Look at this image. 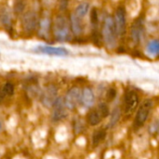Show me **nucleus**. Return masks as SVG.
I'll return each mask as SVG.
<instances>
[{"label": "nucleus", "mask_w": 159, "mask_h": 159, "mask_svg": "<svg viewBox=\"0 0 159 159\" xmlns=\"http://www.w3.org/2000/svg\"><path fill=\"white\" fill-rule=\"evenodd\" d=\"M35 51L40 53L53 55V56H66L69 53V52L63 47H52V46H39L35 49Z\"/></svg>", "instance_id": "6e6552de"}, {"label": "nucleus", "mask_w": 159, "mask_h": 159, "mask_svg": "<svg viewBox=\"0 0 159 159\" xmlns=\"http://www.w3.org/2000/svg\"><path fill=\"white\" fill-rule=\"evenodd\" d=\"M102 37L105 44L109 48H114L116 46L118 34L114 23V18H112L111 16H108L105 18L102 30Z\"/></svg>", "instance_id": "f03ea898"}, {"label": "nucleus", "mask_w": 159, "mask_h": 159, "mask_svg": "<svg viewBox=\"0 0 159 159\" xmlns=\"http://www.w3.org/2000/svg\"><path fill=\"white\" fill-rule=\"evenodd\" d=\"M91 24L93 25L94 27H96L98 24V10L97 9H93L91 11Z\"/></svg>", "instance_id": "4be33fe9"}, {"label": "nucleus", "mask_w": 159, "mask_h": 159, "mask_svg": "<svg viewBox=\"0 0 159 159\" xmlns=\"http://www.w3.org/2000/svg\"><path fill=\"white\" fill-rule=\"evenodd\" d=\"M57 98V89L55 86L50 85L44 90L41 100L46 107H52Z\"/></svg>", "instance_id": "9b49d317"}, {"label": "nucleus", "mask_w": 159, "mask_h": 159, "mask_svg": "<svg viewBox=\"0 0 159 159\" xmlns=\"http://www.w3.org/2000/svg\"><path fill=\"white\" fill-rule=\"evenodd\" d=\"M82 96L83 91L79 87H72L66 95L65 104L66 109L68 110H74L80 102H82Z\"/></svg>", "instance_id": "20e7f679"}, {"label": "nucleus", "mask_w": 159, "mask_h": 159, "mask_svg": "<svg viewBox=\"0 0 159 159\" xmlns=\"http://www.w3.org/2000/svg\"><path fill=\"white\" fill-rule=\"evenodd\" d=\"M101 120H102V117H101L100 113L98 112V109L91 110L88 112V114H87V122L91 125H98L101 122Z\"/></svg>", "instance_id": "dca6fc26"}, {"label": "nucleus", "mask_w": 159, "mask_h": 159, "mask_svg": "<svg viewBox=\"0 0 159 159\" xmlns=\"http://www.w3.org/2000/svg\"><path fill=\"white\" fill-rule=\"evenodd\" d=\"M143 32H144L143 21H142L141 18H139V19L134 21V23L131 25V30H130L131 39H132L134 43H139V40L142 38Z\"/></svg>", "instance_id": "9d476101"}, {"label": "nucleus", "mask_w": 159, "mask_h": 159, "mask_svg": "<svg viewBox=\"0 0 159 159\" xmlns=\"http://www.w3.org/2000/svg\"><path fill=\"white\" fill-rule=\"evenodd\" d=\"M115 96H116V90H115V89H113V88L109 89V90H108V92H107V95H106L107 99H108L109 101L112 100V99L115 98Z\"/></svg>", "instance_id": "393cba45"}, {"label": "nucleus", "mask_w": 159, "mask_h": 159, "mask_svg": "<svg viewBox=\"0 0 159 159\" xmlns=\"http://www.w3.org/2000/svg\"><path fill=\"white\" fill-rule=\"evenodd\" d=\"M0 23L1 25L7 28L11 29L12 26V16L11 13V11L8 8H2L0 10Z\"/></svg>", "instance_id": "f8f14e48"}, {"label": "nucleus", "mask_w": 159, "mask_h": 159, "mask_svg": "<svg viewBox=\"0 0 159 159\" xmlns=\"http://www.w3.org/2000/svg\"><path fill=\"white\" fill-rule=\"evenodd\" d=\"M120 110L118 108L114 109L113 111L111 112V121H110V127H112L116 125V123L119 121L120 119Z\"/></svg>", "instance_id": "aec40b11"}, {"label": "nucleus", "mask_w": 159, "mask_h": 159, "mask_svg": "<svg viewBox=\"0 0 159 159\" xmlns=\"http://www.w3.org/2000/svg\"><path fill=\"white\" fill-rule=\"evenodd\" d=\"M97 109H98V112L100 113V115H101L102 118H105V117L109 116L110 110H109L108 106H107L105 103H101Z\"/></svg>", "instance_id": "412c9836"}, {"label": "nucleus", "mask_w": 159, "mask_h": 159, "mask_svg": "<svg viewBox=\"0 0 159 159\" xmlns=\"http://www.w3.org/2000/svg\"><path fill=\"white\" fill-rule=\"evenodd\" d=\"M53 35L58 41H67L71 38V32L68 23L65 16L59 14L55 17L53 22Z\"/></svg>", "instance_id": "f257e3e1"}, {"label": "nucleus", "mask_w": 159, "mask_h": 159, "mask_svg": "<svg viewBox=\"0 0 159 159\" xmlns=\"http://www.w3.org/2000/svg\"><path fill=\"white\" fill-rule=\"evenodd\" d=\"M39 19L38 15L33 11H28L25 12V14L22 17V25L25 31L30 33L33 32L39 25Z\"/></svg>", "instance_id": "39448f33"}, {"label": "nucleus", "mask_w": 159, "mask_h": 159, "mask_svg": "<svg viewBox=\"0 0 159 159\" xmlns=\"http://www.w3.org/2000/svg\"><path fill=\"white\" fill-rule=\"evenodd\" d=\"M106 136H107V132L103 129L96 131L93 135V144L95 146L98 145L106 138Z\"/></svg>", "instance_id": "6ab92c4d"}, {"label": "nucleus", "mask_w": 159, "mask_h": 159, "mask_svg": "<svg viewBox=\"0 0 159 159\" xmlns=\"http://www.w3.org/2000/svg\"><path fill=\"white\" fill-rule=\"evenodd\" d=\"M60 11H66L68 6V0H58Z\"/></svg>", "instance_id": "a878e982"}, {"label": "nucleus", "mask_w": 159, "mask_h": 159, "mask_svg": "<svg viewBox=\"0 0 159 159\" xmlns=\"http://www.w3.org/2000/svg\"><path fill=\"white\" fill-rule=\"evenodd\" d=\"M50 29H51L50 19L47 17L41 19L39 23V36L42 39H47L49 37Z\"/></svg>", "instance_id": "4468645a"}, {"label": "nucleus", "mask_w": 159, "mask_h": 159, "mask_svg": "<svg viewBox=\"0 0 159 159\" xmlns=\"http://www.w3.org/2000/svg\"><path fill=\"white\" fill-rule=\"evenodd\" d=\"M152 107V101L151 99H146L139 106V108L136 113V116H135V123H134L135 127L138 128L144 125V123L146 122V120L150 114Z\"/></svg>", "instance_id": "7ed1b4c3"}, {"label": "nucleus", "mask_w": 159, "mask_h": 159, "mask_svg": "<svg viewBox=\"0 0 159 159\" xmlns=\"http://www.w3.org/2000/svg\"><path fill=\"white\" fill-rule=\"evenodd\" d=\"M0 128H1V124H0Z\"/></svg>", "instance_id": "cd10ccee"}, {"label": "nucleus", "mask_w": 159, "mask_h": 159, "mask_svg": "<svg viewBox=\"0 0 159 159\" xmlns=\"http://www.w3.org/2000/svg\"><path fill=\"white\" fill-rule=\"evenodd\" d=\"M114 23L119 37H123L126 31V17L124 7H119L114 15Z\"/></svg>", "instance_id": "423d86ee"}, {"label": "nucleus", "mask_w": 159, "mask_h": 159, "mask_svg": "<svg viewBox=\"0 0 159 159\" xmlns=\"http://www.w3.org/2000/svg\"><path fill=\"white\" fill-rule=\"evenodd\" d=\"M52 120L60 121L66 116V107L64 98H57L52 106Z\"/></svg>", "instance_id": "1a4fd4ad"}, {"label": "nucleus", "mask_w": 159, "mask_h": 159, "mask_svg": "<svg viewBox=\"0 0 159 159\" xmlns=\"http://www.w3.org/2000/svg\"><path fill=\"white\" fill-rule=\"evenodd\" d=\"M25 8V3L23 1V0H17L15 2V6H14V11L16 13H22L24 11Z\"/></svg>", "instance_id": "5701e85b"}, {"label": "nucleus", "mask_w": 159, "mask_h": 159, "mask_svg": "<svg viewBox=\"0 0 159 159\" xmlns=\"http://www.w3.org/2000/svg\"><path fill=\"white\" fill-rule=\"evenodd\" d=\"M82 103L87 107L91 108L95 104V95L92 89L90 88H85L83 91V96H82Z\"/></svg>", "instance_id": "2eb2a0df"}, {"label": "nucleus", "mask_w": 159, "mask_h": 159, "mask_svg": "<svg viewBox=\"0 0 159 159\" xmlns=\"http://www.w3.org/2000/svg\"><path fill=\"white\" fill-rule=\"evenodd\" d=\"M70 26H71V30L75 35H81L84 31V27H83V23L82 20L80 17H78L75 13L71 14L70 16Z\"/></svg>", "instance_id": "ddd939ff"}, {"label": "nucleus", "mask_w": 159, "mask_h": 159, "mask_svg": "<svg viewBox=\"0 0 159 159\" xmlns=\"http://www.w3.org/2000/svg\"><path fill=\"white\" fill-rule=\"evenodd\" d=\"M89 10H90V5L88 3H82L77 7L75 11V14L80 18H83L87 15Z\"/></svg>", "instance_id": "f3484780"}, {"label": "nucleus", "mask_w": 159, "mask_h": 159, "mask_svg": "<svg viewBox=\"0 0 159 159\" xmlns=\"http://www.w3.org/2000/svg\"><path fill=\"white\" fill-rule=\"evenodd\" d=\"M6 97H7V94L5 93L3 87H2V88H0V103H1V102L4 100V98H5Z\"/></svg>", "instance_id": "bb28decb"}, {"label": "nucleus", "mask_w": 159, "mask_h": 159, "mask_svg": "<svg viewBox=\"0 0 159 159\" xmlns=\"http://www.w3.org/2000/svg\"><path fill=\"white\" fill-rule=\"evenodd\" d=\"M146 50H147V52L152 55L159 54V40L154 39V40L150 41L147 45Z\"/></svg>", "instance_id": "a211bd4d"}, {"label": "nucleus", "mask_w": 159, "mask_h": 159, "mask_svg": "<svg viewBox=\"0 0 159 159\" xmlns=\"http://www.w3.org/2000/svg\"><path fill=\"white\" fill-rule=\"evenodd\" d=\"M139 105V96L134 91H127L125 95V113L131 115Z\"/></svg>", "instance_id": "0eeeda50"}, {"label": "nucleus", "mask_w": 159, "mask_h": 159, "mask_svg": "<svg viewBox=\"0 0 159 159\" xmlns=\"http://www.w3.org/2000/svg\"><path fill=\"white\" fill-rule=\"evenodd\" d=\"M3 89H4L5 93L7 94V96H11L14 93V85L11 83H7L3 86Z\"/></svg>", "instance_id": "b1692460"}]
</instances>
